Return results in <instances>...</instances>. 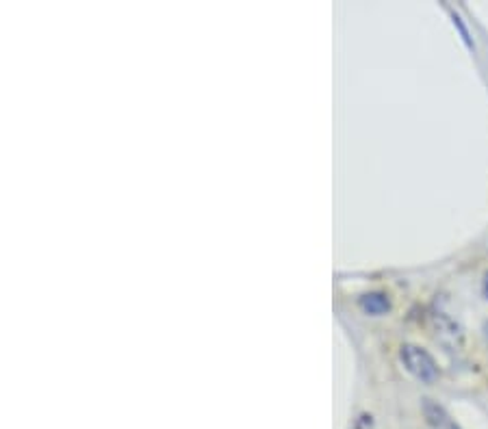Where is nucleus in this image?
<instances>
[{
    "instance_id": "nucleus-1",
    "label": "nucleus",
    "mask_w": 488,
    "mask_h": 429,
    "mask_svg": "<svg viewBox=\"0 0 488 429\" xmlns=\"http://www.w3.org/2000/svg\"><path fill=\"white\" fill-rule=\"evenodd\" d=\"M400 360L412 377L423 384L438 380V364L426 349L419 345H404L400 349Z\"/></svg>"
},
{
    "instance_id": "nucleus-2",
    "label": "nucleus",
    "mask_w": 488,
    "mask_h": 429,
    "mask_svg": "<svg viewBox=\"0 0 488 429\" xmlns=\"http://www.w3.org/2000/svg\"><path fill=\"white\" fill-rule=\"evenodd\" d=\"M432 323H435V334H436L438 341H443L445 345H451V347H460L462 332L450 317H445V314L438 312V314H435V321Z\"/></svg>"
},
{
    "instance_id": "nucleus-3",
    "label": "nucleus",
    "mask_w": 488,
    "mask_h": 429,
    "mask_svg": "<svg viewBox=\"0 0 488 429\" xmlns=\"http://www.w3.org/2000/svg\"><path fill=\"white\" fill-rule=\"evenodd\" d=\"M423 417H426V421L435 429H460L447 417L445 408L441 403L432 401V399H423Z\"/></svg>"
},
{
    "instance_id": "nucleus-4",
    "label": "nucleus",
    "mask_w": 488,
    "mask_h": 429,
    "mask_svg": "<svg viewBox=\"0 0 488 429\" xmlns=\"http://www.w3.org/2000/svg\"><path fill=\"white\" fill-rule=\"evenodd\" d=\"M358 306H361V311L365 314H371V317H380V314H386L391 311V302H388V297L385 293H367V295H362L358 299Z\"/></svg>"
},
{
    "instance_id": "nucleus-5",
    "label": "nucleus",
    "mask_w": 488,
    "mask_h": 429,
    "mask_svg": "<svg viewBox=\"0 0 488 429\" xmlns=\"http://www.w3.org/2000/svg\"><path fill=\"white\" fill-rule=\"evenodd\" d=\"M454 24H456V27H458V28H460V33H462V39H465V42H467V46H469V48H473V44H471V39H469V33H467V28H465V27H462L460 18H458V16H456V13H454Z\"/></svg>"
},
{
    "instance_id": "nucleus-6",
    "label": "nucleus",
    "mask_w": 488,
    "mask_h": 429,
    "mask_svg": "<svg viewBox=\"0 0 488 429\" xmlns=\"http://www.w3.org/2000/svg\"><path fill=\"white\" fill-rule=\"evenodd\" d=\"M484 295L488 297V273L484 276Z\"/></svg>"
}]
</instances>
